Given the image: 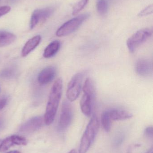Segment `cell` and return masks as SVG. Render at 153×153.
<instances>
[{
    "instance_id": "1",
    "label": "cell",
    "mask_w": 153,
    "mask_h": 153,
    "mask_svg": "<svg viewBox=\"0 0 153 153\" xmlns=\"http://www.w3.org/2000/svg\"><path fill=\"white\" fill-rule=\"evenodd\" d=\"M63 91V81L58 78L53 84L49 94L44 117V123L47 126L51 125L54 120Z\"/></svg>"
},
{
    "instance_id": "2",
    "label": "cell",
    "mask_w": 153,
    "mask_h": 153,
    "mask_svg": "<svg viewBox=\"0 0 153 153\" xmlns=\"http://www.w3.org/2000/svg\"><path fill=\"white\" fill-rule=\"evenodd\" d=\"M99 122L98 117L93 116L86 127L83 135L79 148V153H86L90 149L98 134Z\"/></svg>"
},
{
    "instance_id": "3",
    "label": "cell",
    "mask_w": 153,
    "mask_h": 153,
    "mask_svg": "<svg viewBox=\"0 0 153 153\" xmlns=\"http://www.w3.org/2000/svg\"><path fill=\"white\" fill-rule=\"evenodd\" d=\"M83 90L84 94L80 102L81 110L84 115L90 117L91 115L95 92L94 85L90 78H88L85 80Z\"/></svg>"
},
{
    "instance_id": "4",
    "label": "cell",
    "mask_w": 153,
    "mask_h": 153,
    "mask_svg": "<svg viewBox=\"0 0 153 153\" xmlns=\"http://www.w3.org/2000/svg\"><path fill=\"white\" fill-rule=\"evenodd\" d=\"M89 17V13H84L70 20L58 29L56 35L58 37L65 36L70 35L75 31Z\"/></svg>"
},
{
    "instance_id": "5",
    "label": "cell",
    "mask_w": 153,
    "mask_h": 153,
    "mask_svg": "<svg viewBox=\"0 0 153 153\" xmlns=\"http://www.w3.org/2000/svg\"><path fill=\"white\" fill-rule=\"evenodd\" d=\"M152 30L145 28L138 30L130 37L127 41V46L130 53L134 52L138 47L152 36Z\"/></svg>"
},
{
    "instance_id": "6",
    "label": "cell",
    "mask_w": 153,
    "mask_h": 153,
    "mask_svg": "<svg viewBox=\"0 0 153 153\" xmlns=\"http://www.w3.org/2000/svg\"><path fill=\"white\" fill-rule=\"evenodd\" d=\"M83 77V74L79 73L73 76L69 82L66 92V98L69 101H74L79 97L81 90Z\"/></svg>"
},
{
    "instance_id": "7",
    "label": "cell",
    "mask_w": 153,
    "mask_h": 153,
    "mask_svg": "<svg viewBox=\"0 0 153 153\" xmlns=\"http://www.w3.org/2000/svg\"><path fill=\"white\" fill-rule=\"evenodd\" d=\"M73 117L72 106L69 101L63 102L61 115L58 122V128L60 130H65L71 125Z\"/></svg>"
},
{
    "instance_id": "8",
    "label": "cell",
    "mask_w": 153,
    "mask_h": 153,
    "mask_svg": "<svg viewBox=\"0 0 153 153\" xmlns=\"http://www.w3.org/2000/svg\"><path fill=\"white\" fill-rule=\"evenodd\" d=\"M52 7L37 9L32 13L30 22L31 29H33L40 22H44L51 16L54 12Z\"/></svg>"
},
{
    "instance_id": "9",
    "label": "cell",
    "mask_w": 153,
    "mask_h": 153,
    "mask_svg": "<svg viewBox=\"0 0 153 153\" xmlns=\"http://www.w3.org/2000/svg\"><path fill=\"white\" fill-rule=\"evenodd\" d=\"M44 122V118L42 117H34L22 126L20 128V131L25 133L35 132L42 127Z\"/></svg>"
},
{
    "instance_id": "10",
    "label": "cell",
    "mask_w": 153,
    "mask_h": 153,
    "mask_svg": "<svg viewBox=\"0 0 153 153\" xmlns=\"http://www.w3.org/2000/svg\"><path fill=\"white\" fill-rule=\"evenodd\" d=\"M56 74V70L54 66H49L44 68L38 76L39 83L41 85L47 84L51 82Z\"/></svg>"
},
{
    "instance_id": "11",
    "label": "cell",
    "mask_w": 153,
    "mask_h": 153,
    "mask_svg": "<svg viewBox=\"0 0 153 153\" xmlns=\"http://www.w3.org/2000/svg\"><path fill=\"white\" fill-rule=\"evenodd\" d=\"M136 71L141 76H149L152 73V64L146 59H140L136 64Z\"/></svg>"
},
{
    "instance_id": "12",
    "label": "cell",
    "mask_w": 153,
    "mask_h": 153,
    "mask_svg": "<svg viewBox=\"0 0 153 153\" xmlns=\"http://www.w3.org/2000/svg\"><path fill=\"white\" fill-rule=\"evenodd\" d=\"M109 116L111 120H121L128 119L133 117V114L124 110L112 109L108 110Z\"/></svg>"
},
{
    "instance_id": "13",
    "label": "cell",
    "mask_w": 153,
    "mask_h": 153,
    "mask_svg": "<svg viewBox=\"0 0 153 153\" xmlns=\"http://www.w3.org/2000/svg\"><path fill=\"white\" fill-rule=\"evenodd\" d=\"M41 37L39 35L35 36L27 41L22 50L21 55L22 57L27 56L31 52L35 49L39 45Z\"/></svg>"
},
{
    "instance_id": "14",
    "label": "cell",
    "mask_w": 153,
    "mask_h": 153,
    "mask_svg": "<svg viewBox=\"0 0 153 153\" xmlns=\"http://www.w3.org/2000/svg\"><path fill=\"white\" fill-rule=\"evenodd\" d=\"M60 43L58 40H54L50 43L44 50L43 56L49 58L54 56L60 49Z\"/></svg>"
},
{
    "instance_id": "15",
    "label": "cell",
    "mask_w": 153,
    "mask_h": 153,
    "mask_svg": "<svg viewBox=\"0 0 153 153\" xmlns=\"http://www.w3.org/2000/svg\"><path fill=\"white\" fill-rule=\"evenodd\" d=\"M16 39L15 35L6 31H0V47L12 44Z\"/></svg>"
},
{
    "instance_id": "16",
    "label": "cell",
    "mask_w": 153,
    "mask_h": 153,
    "mask_svg": "<svg viewBox=\"0 0 153 153\" xmlns=\"http://www.w3.org/2000/svg\"><path fill=\"white\" fill-rule=\"evenodd\" d=\"M111 121L107 111H105L102 114L101 123L102 127L106 132H109L110 130L111 126Z\"/></svg>"
},
{
    "instance_id": "17",
    "label": "cell",
    "mask_w": 153,
    "mask_h": 153,
    "mask_svg": "<svg viewBox=\"0 0 153 153\" xmlns=\"http://www.w3.org/2000/svg\"><path fill=\"white\" fill-rule=\"evenodd\" d=\"M96 6L98 13L100 15H105L107 12L108 2L107 0H98Z\"/></svg>"
},
{
    "instance_id": "18",
    "label": "cell",
    "mask_w": 153,
    "mask_h": 153,
    "mask_svg": "<svg viewBox=\"0 0 153 153\" xmlns=\"http://www.w3.org/2000/svg\"><path fill=\"white\" fill-rule=\"evenodd\" d=\"M10 137L13 145L26 146L28 144V140L23 137L13 135L11 136Z\"/></svg>"
},
{
    "instance_id": "19",
    "label": "cell",
    "mask_w": 153,
    "mask_h": 153,
    "mask_svg": "<svg viewBox=\"0 0 153 153\" xmlns=\"http://www.w3.org/2000/svg\"><path fill=\"white\" fill-rule=\"evenodd\" d=\"M89 0H81L74 6L72 10V14L75 15L82 10L88 3Z\"/></svg>"
},
{
    "instance_id": "20",
    "label": "cell",
    "mask_w": 153,
    "mask_h": 153,
    "mask_svg": "<svg viewBox=\"0 0 153 153\" xmlns=\"http://www.w3.org/2000/svg\"><path fill=\"white\" fill-rule=\"evenodd\" d=\"M16 74L14 68H8L0 72V77L4 78H9L13 77Z\"/></svg>"
},
{
    "instance_id": "21",
    "label": "cell",
    "mask_w": 153,
    "mask_h": 153,
    "mask_svg": "<svg viewBox=\"0 0 153 153\" xmlns=\"http://www.w3.org/2000/svg\"><path fill=\"white\" fill-rule=\"evenodd\" d=\"M13 144L11 140L10 137H7L4 140H2L1 146V151L4 152L9 150L11 147L13 146Z\"/></svg>"
},
{
    "instance_id": "22",
    "label": "cell",
    "mask_w": 153,
    "mask_h": 153,
    "mask_svg": "<svg viewBox=\"0 0 153 153\" xmlns=\"http://www.w3.org/2000/svg\"><path fill=\"white\" fill-rule=\"evenodd\" d=\"M153 4H150L149 6L145 8L140 13H138V16L139 17H144L147 16L149 14H152L153 13Z\"/></svg>"
},
{
    "instance_id": "23",
    "label": "cell",
    "mask_w": 153,
    "mask_h": 153,
    "mask_svg": "<svg viewBox=\"0 0 153 153\" xmlns=\"http://www.w3.org/2000/svg\"><path fill=\"white\" fill-rule=\"evenodd\" d=\"M144 135L146 137L152 139L153 137V128L152 126L146 128L144 131Z\"/></svg>"
},
{
    "instance_id": "24",
    "label": "cell",
    "mask_w": 153,
    "mask_h": 153,
    "mask_svg": "<svg viewBox=\"0 0 153 153\" xmlns=\"http://www.w3.org/2000/svg\"><path fill=\"white\" fill-rule=\"evenodd\" d=\"M10 10V7L7 5L0 6V17L8 13Z\"/></svg>"
},
{
    "instance_id": "25",
    "label": "cell",
    "mask_w": 153,
    "mask_h": 153,
    "mask_svg": "<svg viewBox=\"0 0 153 153\" xmlns=\"http://www.w3.org/2000/svg\"><path fill=\"white\" fill-rule=\"evenodd\" d=\"M7 103V100L5 99H2L0 100V110L3 108H4V106Z\"/></svg>"
},
{
    "instance_id": "26",
    "label": "cell",
    "mask_w": 153,
    "mask_h": 153,
    "mask_svg": "<svg viewBox=\"0 0 153 153\" xmlns=\"http://www.w3.org/2000/svg\"><path fill=\"white\" fill-rule=\"evenodd\" d=\"M6 153H22L20 152H19V151H10V152H8Z\"/></svg>"
},
{
    "instance_id": "27",
    "label": "cell",
    "mask_w": 153,
    "mask_h": 153,
    "mask_svg": "<svg viewBox=\"0 0 153 153\" xmlns=\"http://www.w3.org/2000/svg\"><path fill=\"white\" fill-rule=\"evenodd\" d=\"M68 153H77V152L75 149H73V150L70 151Z\"/></svg>"
},
{
    "instance_id": "28",
    "label": "cell",
    "mask_w": 153,
    "mask_h": 153,
    "mask_svg": "<svg viewBox=\"0 0 153 153\" xmlns=\"http://www.w3.org/2000/svg\"><path fill=\"white\" fill-rule=\"evenodd\" d=\"M146 153H153V149L152 147Z\"/></svg>"
},
{
    "instance_id": "29",
    "label": "cell",
    "mask_w": 153,
    "mask_h": 153,
    "mask_svg": "<svg viewBox=\"0 0 153 153\" xmlns=\"http://www.w3.org/2000/svg\"><path fill=\"white\" fill-rule=\"evenodd\" d=\"M2 142V140L0 139V150H1V146Z\"/></svg>"
}]
</instances>
